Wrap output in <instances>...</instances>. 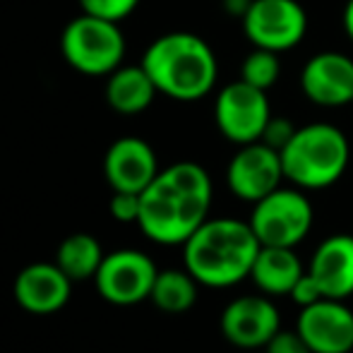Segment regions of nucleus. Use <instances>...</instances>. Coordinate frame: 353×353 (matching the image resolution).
<instances>
[{"label":"nucleus","mask_w":353,"mask_h":353,"mask_svg":"<svg viewBox=\"0 0 353 353\" xmlns=\"http://www.w3.org/2000/svg\"><path fill=\"white\" fill-rule=\"evenodd\" d=\"M283 181L286 176H283L281 152H276L262 140L241 144L226 166L228 190L238 200L250 202V205L281 188Z\"/></svg>","instance_id":"10"},{"label":"nucleus","mask_w":353,"mask_h":353,"mask_svg":"<svg viewBox=\"0 0 353 353\" xmlns=\"http://www.w3.org/2000/svg\"><path fill=\"white\" fill-rule=\"evenodd\" d=\"M281 77V61L279 53L267 51V48H255L245 56L241 65V79L257 89L270 92Z\"/></svg>","instance_id":"21"},{"label":"nucleus","mask_w":353,"mask_h":353,"mask_svg":"<svg viewBox=\"0 0 353 353\" xmlns=\"http://www.w3.org/2000/svg\"><path fill=\"white\" fill-rule=\"evenodd\" d=\"M101 262V245L89 233H72V236H68L56 252V265L65 272L70 281H84L97 276Z\"/></svg>","instance_id":"19"},{"label":"nucleus","mask_w":353,"mask_h":353,"mask_svg":"<svg viewBox=\"0 0 353 353\" xmlns=\"http://www.w3.org/2000/svg\"><path fill=\"white\" fill-rule=\"evenodd\" d=\"M281 330L279 307L270 296H241L221 312V334L238 349H265L267 341Z\"/></svg>","instance_id":"11"},{"label":"nucleus","mask_w":353,"mask_h":353,"mask_svg":"<svg viewBox=\"0 0 353 353\" xmlns=\"http://www.w3.org/2000/svg\"><path fill=\"white\" fill-rule=\"evenodd\" d=\"M307 272L296 248L262 245L250 270V279L265 296H288L298 279Z\"/></svg>","instance_id":"17"},{"label":"nucleus","mask_w":353,"mask_h":353,"mask_svg":"<svg viewBox=\"0 0 353 353\" xmlns=\"http://www.w3.org/2000/svg\"><path fill=\"white\" fill-rule=\"evenodd\" d=\"M296 332L305 339L312 353H351L353 351V310L344 301L322 298L301 307Z\"/></svg>","instance_id":"12"},{"label":"nucleus","mask_w":353,"mask_h":353,"mask_svg":"<svg viewBox=\"0 0 353 353\" xmlns=\"http://www.w3.org/2000/svg\"><path fill=\"white\" fill-rule=\"evenodd\" d=\"M265 353H312L298 332L279 330L265 346Z\"/></svg>","instance_id":"25"},{"label":"nucleus","mask_w":353,"mask_h":353,"mask_svg":"<svg viewBox=\"0 0 353 353\" xmlns=\"http://www.w3.org/2000/svg\"><path fill=\"white\" fill-rule=\"evenodd\" d=\"M250 221L233 216L207 219L185 243L183 262L185 270L207 288H231L250 279V270L260 252Z\"/></svg>","instance_id":"2"},{"label":"nucleus","mask_w":353,"mask_h":353,"mask_svg":"<svg viewBox=\"0 0 353 353\" xmlns=\"http://www.w3.org/2000/svg\"><path fill=\"white\" fill-rule=\"evenodd\" d=\"M248 221L262 245L296 248L310 233L315 212L305 190L281 185L252 205Z\"/></svg>","instance_id":"6"},{"label":"nucleus","mask_w":353,"mask_h":353,"mask_svg":"<svg viewBox=\"0 0 353 353\" xmlns=\"http://www.w3.org/2000/svg\"><path fill=\"white\" fill-rule=\"evenodd\" d=\"M157 265L140 250H116L103 255L94 283L99 296L111 305H137L152 296L157 281Z\"/></svg>","instance_id":"9"},{"label":"nucleus","mask_w":353,"mask_h":353,"mask_svg":"<svg viewBox=\"0 0 353 353\" xmlns=\"http://www.w3.org/2000/svg\"><path fill=\"white\" fill-rule=\"evenodd\" d=\"M351 161L344 130L332 123L301 125L281 149L283 176L301 190H325L341 181Z\"/></svg>","instance_id":"4"},{"label":"nucleus","mask_w":353,"mask_h":353,"mask_svg":"<svg viewBox=\"0 0 353 353\" xmlns=\"http://www.w3.org/2000/svg\"><path fill=\"white\" fill-rule=\"evenodd\" d=\"M197 283L188 270L159 272L149 301L163 312H185L197 303Z\"/></svg>","instance_id":"20"},{"label":"nucleus","mask_w":353,"mask_h":353,"mask_svg":"<svg viewBox=\"0 0 353 353\" xmlns=\"http://www.w3.org/2000/svg\"><path fill=\"white\" fill-rule=\"evenodd\" d=\"M341 24H344L346 37H349L351 43H353V0H346L344 14H341Z\"/></svg>","instance_id":"28"},{"label":"nucleus","mask_w":353,"mask_h":353,"mask_svg":"<svg viewBox=\"0 0 353 353\" xmlns=\"http://www.w3.org/2000/svg\"><path fill=\"white\" fill-rule=\"evenodd\" d=\"M212 197L214 185L205 166L171 163L140 195L137 226L159 245H183L210 219Z\"/></svg>","instance_id":"1"},{"label":"nucleus","mask_w":353,"mask_h":353,"mask_svg":"<svg viewBox=\"0 0 353 353\" xmlns=\"http://www.w3.org/2000/svg\"><path fill=\"white\" fill-rule=\"evenodd\" d=\"M14 301L34 315H51L68 305L72 293V281L53 262L27 265L14 279Z\"/></svg>","instance_id":"15"},{"label":"nucleus","mask_w":353,"mask_h":353,"mask_svg":"<svg viewBox=\"0 0 353 353\" xmlns=\"http://www.w3.org/2000/svg\"><path fill=\"white\" fill-rule=\"evenodd\" d=\"M61 53L65 63L82 74L103 77L123 65L125 37L118 22L82 12L63 29Z\"/></svg>","instance_id":"5"},{"label":"nucleus","mask_w":353,"mask_h":353,"mask_svg":"<svg viewBox=\"0 0 353 353\" xmlns=\"http://www.w3.org/2000/svg\"><path fill=\"white\" fill-rule=\"evenodd\" d=\"M140 5V0H79V8L87 14H97V17L111 19V22H121L128 14H132Z\"/></svg>","instance_id":"22"},{"label":"nucleus","mask_w":353,"mask_h":353,"mask_svg":"<svg viewBox=\"0 0 353 353\" xmlns=\"http://www.w3.org/2000/svg\"><path fill=\"white\" fill-rule=\"evenodd\" d=\"M142 65L159 94L185 103L212 94L219 77V61L212 46L192 32H168L154 39L144 51Z\"/></svg>","instance_id":"3"},{"label":"nucleus","mask_w":353,"mask_h":353,"mask_svg":"<svg viewBox=\"0 0 353 353\" xmlns=\"http://www.w3.org/2000/svg\"><path fill=\"white\" fill-rule=\"evenodd\" d=\"M159 161L152 144L142 137H118L103 157V176L113 192L142 195L159 176Z\"/></svg>","instance_id":"14"},{"label":"nucleus","mask_w":353,"mask_h":353,"mask_svg":"<svg viewBox=\"0 0 353 353\" xmlns=\"http://www.w3.org/2000/svg\"><path fill=\"white\" fill-rule=\"evenodd\" d=\"M245 39L255 48L283 53L307 34V12L298 0H252L243 17Z\"/></svg>","instance_id":"8"},{"label":"nucleus","mask_w":353,"mask_h":353,"mask_svg":"<svg viewBox=\"0 0 353 353\" xmlns=\"http://www.w3.org/2000/svg\"><path fill=\"white\" fill-rule=\"evenodd\" d=\"M296 130H298V125H293L286 116H272L265 125V132H262V142L274 147L276 152H281V149L291 142V137L296 135Z\"/></svg>","instance_id":"24"},{"label":"nucleus","mask_w":353,"mask_h":353,"mask_svg":"<svg viewBox=\"0 0 353 353\" xmlns=\"http://www.w3.org/2000/svg\"><path fill=\"white\" fill-rule=\"evenodd\" d=\"M288 298H291L298 307H307V305H312V303L322 301V298H325V293H322V288L317 286V281L305 272V274L298 279L296 286L291 288Z\"/></svg>","instance_id":"26"},{"label":"nucleus","mask_w":353,"mask_h":353,"mask_svg":"<svg viewBox=\"0 0 353 353\" xmlns=\"http://www.w3.org/2000/svg\"><path fill=\"white\" fill-rule=\"evenodd\" d=\"M108 212L121 223H137L140 219V195L137 192H113Z\"/></svg>","instance_id":"23"},{"label":"nucleus","mask_w":353,"mask_h":353,"mask_svg":"<svg viewBox=\"0 0 353 353\" xmlns=\"http://www.w3.org/2000/svg\"><path fill=\"white\" fill-rule=\"evenodd\" d=\"M301 89L305 99L322 108L351 106L353 101V61L346 53H315L301 70Z\"/></svg>","instance_id":"13"},{"label":"nucleus","mask_w":353,"mask_h":353,"mask_svg":"<svg viewBox=\"0 0 353 353\" xmlns=\"http://www.w3.org/2000/svg\"><path fill=\"white\" fill-rule=\"evenodd\" d=\"M159 89L144 65H121L106 79V103L123 116H137L147 111Z\"/></svg>","instance_id":"18"},{"label":"nucleus","mask_w":353,"mask_h":353,"mask_svg":"<svg viewBox=\"0 0 353 353\" xmlns=\"http://www.w3.org/2000/svg\"><path fill=\"white\" fill-rule=\"evenodd\" d=\"M351 106H353V101H351Z\"/></svg>","instance_id":"29"},{"label":"nucleus","mask_w":353,"mask_h":353,"mask_svg":"<svg viewBox=\"0 0 353 353\" xmlns=\"http://www.w3.org/2000/svg\"><path fill=\"white\" fill-rule=\"evenodd\" d=\"M307 274L317 281L325 298L353 296V236L334 233L315 248L307 265Z\"/></svg>","instance_id":"16"},{"label":"nucleus","mask_w":353,"mask_h":353,"mask_svg":"<svg viewBox=\"0 0 353 353\" xmlns=\"http://www.w3.org/2000/svg\"><path fill=\"white\" fill-rule=\"evenodd\" d=\"M252 5V0H223V8H226L228 14H233V17H245L248 8Z\"/></svg>","instance_id":"27"},{"label":"nucleus","mask_w":353,"mask_h":353,"mask_svg":"<svg viewBox=\"0 0 353 353\" xmlns=\"http://www.w3.org/2000/svg\"><path fill=\"white\" fill-rule=\"evenodd\" d=\"M270 118L272 106L267 92L243 79L221 87V92L214 99V123L219 132L238 147L260 142Z\"/></svg>","instance_id":"7"}]
</instances>
